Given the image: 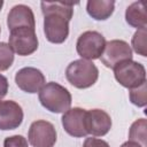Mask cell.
<instances>
[{"mask_svg": "<svg viewBox=\"0 0 147 147\" xmlns=\"http://www.w3.org/2000/svg\"><path fill=\"white\" fill-rule=\"evenodd\" d=\"M44 15V33L53 44H62L69 36V22L74 15L71 2H40Z\"/></svg>", "mask_w": 147, "mask_h": 147, "instance_id": "1", "label": "cell"}, {"mask_svg": "<svg viewBox=\"0 0 147 147\" xmlns=\"http://www.w3.org/2000/svg\"><path fill=\"white\" fill-rule=\"evenodd\" d=\"M38 98L45 109L55 114L69 110L72 101L70 92L64 86L55 82L46 83L39 91Z\"/></svg>", "mask_w": 147, "mask_h": 147, "instance_id": "2", "label": "cell"}, {"mask_svg": "<svg viewBox=\"0 0 147 147\" xmlns=\"http://www.w3.org/2000/svg\"><path fill=\"white\" fill-rule=\"evenodd\" d=\"M99 77V70L92 61L84 59L75 60L65 69L67 80L76 88H88L95 84Z\"/></svg>", "mask_w": 147, "mask_h": 147, "instance_id": "3", "label": "cell"}, {"mask_svg": "<svg viewBox=\"0 0 147 147\" xmlns=\"http://www.w3.org/2000/svg\"><path fill=\"white\" fill-rule=\"evenodd\" d=\"M115 79L126 88H134L146 82L145 67L133 60H127L117 64L114 69Z\"/></svg>", "mask_w": 147, "mask_h": 147, "instance_id": "4", "label": "cell"}, {"mask_svg": "<svg viewBox=\"0 0 147 147\" xmlns=\"http://www.w3.org/2000/svg\"><path fill=\"white\" fill-rule=\"evenodd\" d=\"M105 37L98 31L83 32L76 42V51L78 55L87 61L100 59L106 46Z\"/></svg>", "mask_w": 147, "mask_h": 147, "instance_id": "5", "label": "cell"}, {"mask_svg": "<svg viewBox=\"0 0 147 147\" xmlns=\"http://www.w3.org/2000/svg\"><path fill=\"white\" fill-rule=\"evenodd\" d=\"M8 45L11 51L21 56L31 55L38 48V38L34 29L17 28L10 30Z\"/></svg>", "mask_w": 147, "mask_h": 147, "instance_id": "6", "label": "cell"}, {"mask_svg": "<svg viewBox=\"0 0 147 147\" xmlns=\"http://www.w3.org/2000/svg\"><path fill=\"white\" fill-rule=\"evenodd\" d=\"M56 130L48 121L38 119L30 125L28 140L32 147H53L56 142Z\"/></svg>", "mask_w": 147, "mask_h": 147, "instance_id": "7", "label": "cell"}, {"mask_svg": "<svg viewBox=\"0 0 147 147\" xmlns=\"http://www.w3.org/2000/svg\"><path fill=\"white\" fill-rule=\"evenodd\" d=\"M132 56L133 55H132L131 46L126 41L114 39L106 42V46L102 55L100 56V60L107 68L114 69L121 62L132 60Z\"/></svg>", "mask_w": 147, "mask_h": 147, "instance_id": "8", "label": "cell"}, {"mask_svg": "<svg viewBox=\"0 0 147 147\" xmlns=\"http://www.w3.org/2000/svg\"><path fill=\"white\" fill-rule=\"evenodd\" d=\"M15 83L20 90L26 93H37L46 84L44 74L33 67H25L20 69L15 75Z\"/></svg>", "mask_w": 147, "mask_h": 147, "instance_id": "9", "label": "cell"}, {"mask_svg": "<svg viewBox=\"0 0 147 147\" xmlns=\"http://www.w3.org/2000/svg\"><path fill=\"white\" fill-rule=\"evenodd\" d=\"M85 116L86 110L79 107L70 108L62 115V126L64 131L75 138L86 137V127H85Z\"/></svg>", "mask_w": 147, "mask_h": 147, "instance_id": "10", "label": "cell"}, {"mask_svg": "<svg viewBox=\"0 0 147 147\" xmlns=\"http://www.w3.org/2000/svg\"><path fill=\"white\" fill-rule=\"evenodd\" d=\"M85 127L87 134H92L93 137L106 136L111 129L110 115L107 111L98 108L86 110Z\"/></svg>", "mask_w": 147, "mask_h": 147, "instance_id": "11", "label": "cell"}, {"mask_svg": "<svg viewBox=\"0 0 147 147\" xmlns=\"http://www.w3.org/2000/svg\"><path fill=\"white\" fill-rule=\"evenodd\" d=\"M23 109L17 102L13 100L0 101V130L17 129L23 122Z\"/></svg>", "mask_w": 147, "mask_h": 147, "instance_id": "12", "label": "cell"}, {"mask_svg": "<svg viewBox=\"0 0 147 147\" xmlns=\"http://www.w3.org/2000/svg\"><path fill=\"white\" fill-rule=\"evenodd\" d=\"M7 25L9 30L17 28H36V21L32 9L26 5L14 6L7 16Z\"/></svg>", "mask_w": 147, "mask_h": 147, "instance_id": "13", "label": "cell"}, {"mask_svg": "<svg viewBox=\"0 0 147 147\" xmlns=\"http://www.w3.org/2000/svg\"><path fill=\"white\" fill-rule=\"evenodd\" d=\"M125 21L137 30L147 28V14L142 1L132 2L125 10Z\"/></svg>", "mask_w": 147, "mask_h": 147, "instance_id": "14", "label": "cell"}, {"mask_svg": "<svg viewBox=\"0 0 147 147\" xmlns=\"http://www.w3.org/2000/svg\"><path fill=\"white\" fill-rule=\"evenodd\" d=\"M115 9V1L111 0H88L86 3L87 14L96 20L105 21L109 18Z\"/></svg>", "mask_w": 147, "mask_h": 147, "instance_id": "15", "label": "cell"}, {"mask_svg": "<svg viewBox=\"0 0 147 147\" xmlns=\"http://www.w3.org/2000/svg\"><path fill=\"white\" fill-rule=\"evenodd\" d=\"M129 140L139 144L141 147H147V121L139 118L134 121L129 131Z\"/></svg>", "mask_w": 147, "mask_h": 147, "instance_id": "16", "label": "cell"}, {"mask_svg": "<svg viewBox=\"0 0 147 147\" xmlns=\"http://www.w3.org/2000/svg\"><path fill=\"white\" fill-rule=\"evenodd\" d=\"M147 30L146 29H140L137 30L132 37L131 40V46L133 48V51L141 55V56H147Z\"/></svg>", "mask_w": 147, "mask_h": 147, "instance_id": "17", "label": "cell"}, {"mask_svg": "<svg viewBox=\"0 0 147 147\" xmlns=\"http://www.w3.org/2000/svg\"><path fill=\"white\" fill-rule=\"evenodd\" d=\"M130 101L137 107H145L147 105V84L142 83L140 86L131 88L129 92Z\"/></svg>", "mask_w": 147, "mask_h": 147, "instance_id": "18", "label": "cell"}, {"mask_svg": "<svg viewBox=\"0 0 147 147\" xmlns=\"http://www.w3.org/2000/svg\"><path fill=\"white\" fill-rule=\"evenodd\" d=\"M14 62V52L7 42H0V71L8 70Z\"/></svg>", "mask_w": 147, "mask_h": 147, "instance_id": "19", "label": "cell"}, {"mask_svg": "<svg viewBox=\"0 0 147 147\" xmlns=\"http://www.w3.org/2000/svg\"><path fill=\"white\" fill-rule=\"evenodd\" d=\"M3 147H29L28 140L20 134L7 137L3 141Z\"/></svg>", "mask_w": 147, "mask_h": 147, "instance_id": "20", "label": "cell"}, {"mask_svg": "<svg viewBox=\"0 0 147 147\" xmlns=\"http://www.w3.org/2000/svg\"><path fill=\"white\" fill-rule=\"evenodd\" d=\"M83 147H110L109 144L102 139H98V138H86Z\"/></svg>", "mask_w": 147, "mask_h": 147, "instance_id": "21", "label": "cell"}, {"mask_svg": "<svg viewBox=\"0 0 147 147\" xmlns=\"http://www.w3.org/2000/svg\"><path fill=\"white\" fill-rule=\"evenodd\" d=\"M8 87H9L8 79L3 75H0V101L6 96L8 92Z\"/></svg>", "mask_w": 147, "mask_h": 147, "instance_id": "22", "label": "cell"}, {"mask_svg": "<svg viewBox=\"0 0 147 147\" xmlns=\"http://www.w3.org/2000/svg\"><path fill=\"white\" fill-rule=\"evenodd\" d=\"M119 147H141L139 144H137V142H133V141H125L124 144H122Z\"/></svg>", "mask_w": 147, "mask_h": 147, "instance_id": "23", "label": "cell"}, {"mask_svg": "<svg viewBox=\"0 0 147 147\" xmlns=\"http://www.w3.org/2000/svg\"><path fill=\"white\" fill-rule=\"evenodd\" d=\"M2 6H3V1H2V0H0V10H1Z\"/></svg>", "mask_w": 147, "mask_h": 147, "instance_id": "24", "label": "cell"}, {"mask_svg": "<svg viewBox=\"0 0 147 147\" xmlns=\"http://www.w3.org/2000/svg\"><path fill=\"white\" fill-rule=\"evenodd\" d=\"M0 32H1V28H0Z\"/></svg>", "mask_w": 147, "mask_h": 147, "instance_id": "25", "label": "cell"}]
</instances>
